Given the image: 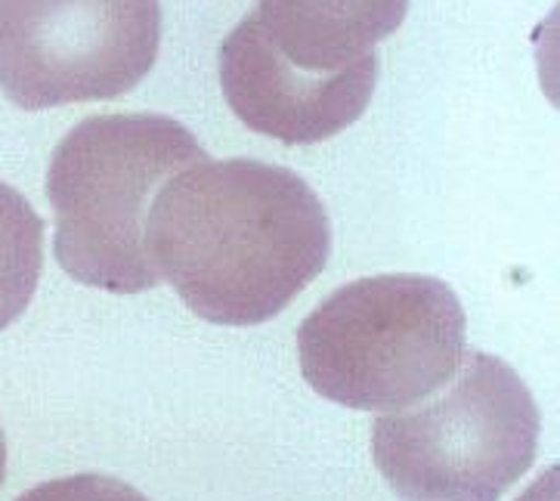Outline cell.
<instances>
[{
    "label": "cell",
    "mask_w": 560,
    "mask_h": 501,
    "mask_svg": "<svg viewBox=\"0 0 560 501\" xmlns=\"http://www.w3.org/2000/svg\"><path fill=\"white\" fill-rule=\"evenodd\" d=\"M44 269V220L0 179V331L28 310Z\"/></svg>",
    "instance_id": "obj_8"
},
{
    "label": "cell",
    "mask_w": 560,
    "mask_h": 501,
    "mask_svg": "<svg viewBox=\"0 0 560 501\" xmlns=\"http://www.w3.org/2000/svg\"><path fill=\"white\" fill-rule=\"evenodd\" d=\"M159 47V0H0V90L25 112L125 96Z\"/></svg>",
    "instance_id": "obj_5"
},
{
    "label": "cell",
    "mask_w": 560,
    "mask_h": 501,
    "mask_svg": "<svg viewBox=\"0 0 560 501\" xmlns=\"http://www.w3.org/2000/svg\"><path fill=\"white\" fill-rule=\"evenodd\" d=\"M468 319L434 276H369L328 294L298 328L301 372L319 396L360 412H399L458 372Z\"/></svg>",
    "instance_id": "obj_3"
},
{
    "label": "cell",
    "mask_w": 560,
    "mask_h": 501,
    "mask_svg": "<svg viewBox=\"0 0 560 501\" xmlns=\"http://www.w3.org/2000/svg\"><path fill=\"white\" fill-rule=\"evenodd\" d=\"M542 415L505 359L465 350L428 406L372 424L381 477L402 501H499L539 452Z\"/></svg>",
    "instance_id": "obj_4"
},
{
    "label": "cell",
    "mask_w": 560,
    "mask_h": 501,
    "mask_svg": "<svg viewBox=\"0 0 560 501\" xmlns=\"http://www.w3.org/2000/svg\"><path fill=\"white\" fill-rule=\"evenodd\" d=\"M7 477V440H3V428H0V486Z\"/></svg>",
    "instance_id": "obj_10"
},
{
    "label": "cell",
    "mask_w": 560,
    "mask_h": 501,
    "mask_svg": "<svg viewBox=\"0 0 560 501\" xmlns=\"http://www.w3.org/2000/svg\"><path fill=\"white\" fill-rule=\"evenodd\" d=\"M208 159L199 140L155 112L93 115L66 133L47 171L56 260L81 286L140 294L162 282L145 217L167 179Z\"/></svg>",
    "instance_id": "obj_2"
},
{
    "label": "cell",
    "mask_w": 560,
    "mask_h": 501,
    "mask_svg": "<svg viewBox=\"0 0 560 501\" xmlns=\"http://www.w3.org/2000/svg\"><path fill=\"white\" fill-rule=\"evenodd\" d=\"M145 248L196 316L248 328L279 316L326 269L331 226L289 167L201 159L159 189Z\"/></svg>",
    "instance_id": "obj_1"
},
{
    "label": "cell",
    "mask_w": 560,
    "mask_h": 501,
    "mask_svg": "<svg viewBox=\"0 0 560 501\" xmlns=\"http://www.w3.org/2000/svg\"><path fill=\"white\" fill-rule=\"evenodd\" d=\"M16 501H149L125 480L106 474H72L22 492Z\"/></svg>",
    "instance_id": "obj_9"
},
{
    "label": "cell",
    "mask_w": 560,
    "mask_h": 501,
    "mask_svg": "<svg viewBox=\"0 0 560 501\" xmlns=\"http://www.w3.org/2000/svg\"><path fill=\"white\" fill-rule=\"evenodd\" d=\"M375 84V54L347 69L316 72L279 54L254 13L220 44V88L230 108L242 125L285 145L323 143L357 125Z\"/></svg>",
    "instance_id": "obj_6"
},
{
    "label": "cell",
    "mask_w": 560,
    "mask_h": 501,
    "mask_svg": "<svg viewBox=\"0 0 560 501\" xmlns=\"http://www.w3.org/2000/svg\"><path fill=\"white\" fill-rule=\"evenodd\" d=\"M406 13L409 0H257L254 19L291 62L335 72L375 54Z\"/></svg>",
    "instance_id": "obj_7"
}]
</instances>
